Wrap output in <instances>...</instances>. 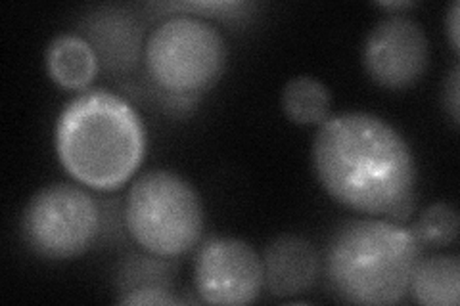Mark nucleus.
Returning a JSON list of instances; mask_svg holds the SVG:
<instances>
[{"instance_id": "nucleus-9", "label": "nucleus", "mask_w": 460, "mask_h": 306, "mask_svg": "<svg viewBox=\"0 0 460 306\" xmlns=\"http://www.w3.org/2000/svg\"><path fill=\"white\" fill-rule=\"evenodd\" d=\"M263 287L272 297H296L309 291L321 274V257L305 238L284 234L263 253Z\"/></svg>"}, {"instance_id": "nucleus-1", "label": "nucleus", "mask_w": 460, "mask_h": 306, "mask_svg": "<svg viewBox=\"0 0 460 306\" xmlns=\"http://www.w3.org/2000/svg\"><path fill=\"white\" fill-rule=\"evenodd\" d=\"M311 157L316 179L340 205L390 221H402L412 211V150L378 115L345 111L328 118L316 130Z\"/></svg>"}, {"instance_id": "nucleus-12", "label": "nucleus", "mask_w": 460, "mask_h": 306, "mask_svg": "<svg viewBox=\"0 0 460 306\" xmlns=\"http://www.w3.org/2000/svg\"><path fill=\"white\" fill-rule=\"evenodd\" d=\"M280 104L292 123L299 127H321L330 118L332 94L323 81L311 75H299L284 84Z\"/></svg>"}, {"instance_id": "nucleus-2", "label": "nucleus", "mask_w": 460, "mask_h": 306, "mask_svg": "<svg viewBox=\"0 0 460 306\" xmlns=\"http://www.w3.org/2000/svg\"><path fill=\"white\" fill-rule=\"evenodd\" d=\"M56 153L71 179L111 192L133 179L146 155V128L128 101L104 89L77 94L54 130Z\"/></svg>"}, {"instance_id": "nucleus-13", "label": "nucleus", "mask_w": 460, "mask_h": 306, "mask_svg": "<svg viewBox=\"0 0 460 306\" xmlns=\"http://www.w3.org/2000/svg\"><path fill=\"white\" fill-rule=\"evenodd\" d=\"M411 232L422 247L441 249L458 236V213L449 203H434L422 211Z\"/></svg>"}, {"instance_id": "nucleus-14", "label": "nucleus", "mask_w": 460, "mask_h": 306, "mask_svg": "<svg viewBox=\"0 0 460 306\" xmlns=\"http://www.w3.org/2000/svg\"><path fill=\"white\" fill-rule=\"evenodd\" d=\"M119 304H181L182 301L172 295L171 287L165 285H138L121 291Z\"/></svg>"}, {"instance_id": "nucleus-15", "label": "nucleus", "mask_w": 460, "mask_h": 306, "mask_svg": "<svg viewBox=\"0 0 460 306\" xmlns=\"http://www.w3.org/2000/svg\"><path fill=\"white\" fill-rule=\"evenodd\" d=\"M458 91H460V84H458V67L455 66L451 75H449V81L445 83V108L449 109L451 113V119L455 125H458V113H460V108H458Z\"/></svg>"}, {"instance_id": "nucleus-7", "label": "nucleus", "mask_w": 460, "mask_h": 306, "mask_svg": "<svg viewBox=\"0 0 460 306\" xmlns=\"http://www.w3.org/2000/svg\"><path fill=\"white\" fill-rule=\"evenodd\" d=\"M194 287L208 304H252L263 289V260L238 238H209L194 260Z\"/></svg>"}, {"instance_id": "nucleus-8", "label": "nucleus", "mask_w": 460, "mask_h": 306, "mask_svg": "<svg viewBox=\"0 0 460 306\" xmlns=\"http://www.w3.org/2000/svg\"><path fill=\"white\" fill-rule=\"evenodd\" d=\"M429 42L419 22L390 16L372 27L363 47L368 77L384 89H407L426 73Z\"/></svg>"}, {"instance_id": "nucleus-4", "label": "nucleus", "mask_w": 460, "mask_h": 306, "mask_svg": "<svg viewBox=\"0 0 460 306\" xmlns=\"http://www.w3.org/2000/svg\"><path fill=\"white\" fill-rule=\"evenodd\" d=\"M204 218L194 186L172 170L140 174L125 197L128 236L155 258H175L194 249L204 234Z\"/></svg>"}, {"instance_id": "nucleus-10", "label": "nucleus", "mask_w": 460, "mask_h": 306, "mask_svg": "<svg viewBox=\"0 0 460 306\" xmlns=\"http://www.w3.org/2000/svg\"><path fill=\"white\" fill-rule=\"evenodd\" d=\"M45 60L49 77L64 91H84L100 69V57L91 40L74 33L52 39Z\"/></svg>"}, {"instance_id": "nucleus-11", "label": "nucleus", "mask_w": 460, "mask_h": 306, "mask_svg": "<svg viewBox=\"0 0 460 306\" xmlns=\"http://www.w3.org/2000/svg\"><path fill=\"white\" fill-rule=\"evenodd\" d=\"M414 301L426 306H456L460 301V260L456 255L420 258L411 287Z\"/></svg>"}, {"instance_id": "nucleus-16", "label": "nucleus", "mask_w": 460, "mask_h": 306, "mask_svg": "<svg viewBox=\"0 0 460 306\" xmlns=\"http://www.w3.org/2000/svg\"><path fill=\"white\" fill-rule=\"evenodd\" d=\"M460 4L453 3L449 12H447V18H445V27H447V35H449V42L453 50L458 54V35H460Z\"/></svg>"}, {"instance_id": "nucleus-5", "label": "nucleus", "mask_w": 460, "mask_h": 306, "mask_svg": "<svg viewBox=\"0 0 460 306\" xmlns=\"http://www.w3.org/2000/svg\"><path fill=\"white\" fill-rule=\"evenodd\" d=\"M150 79L164 92L190 96L206 92L226 66L223 35L206 20L175 16L162 22L144 45Z\"/></svg>"}, {"instance_id": "nucleus-6", "label": "nucleus", "mask_w": 460, "mask_h": 306, "mask_svg": "<svg viewBox=\"0 0 460 306\" xmlns=\"http://www.w3.org/2000/svg\"><path fill=\"white\" fill-rule=\"evenodd\" d=\"M100 232L94 197L75 184H50L31 196L22 213V236L35 255L66 260L83 255Z\"/></svg>"}, {"instance_id": "nucleus-3", "label": "nucleus", "mask_w": 460, "mask_h": 306, "mask_svg": "<svg viewBox=\"0 0 460 306\" xmlns=\"http://www.w3.org/2000/svg\"><path fill=\"white\" fill-rule=\"evenodd\" d=\"M422 245L395 221L355 218L330 238L324 275L330 289L353 304H395L409 293Z\"/></svg>"}, {"instance_id": "nucleus-17", "label": "nucleus", "mask_w": 460, "mask_h": 306, "mask_svg": "<svg viewBox=\"0 0 460 306\" xmlns=\"http://www.w3.org/2000/svg\"><path fill=\"white\" fill-rule=\"evenodd\" d=\"M378 6L385 10H405V8H412L414 3H380Z\"/></svg>"}]
</instances>
